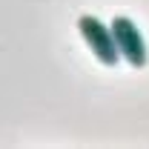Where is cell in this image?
Listing matches in <instances>:
<instances>
[{"instance_id":"2","label":"cell","mask_w":149,"mask_h":149,"mask_svg":"<svg viewBox=\"0 0 149 149\" xmlns=\"http://www.w3.org/2000/svg\"><path fill=\"white\" fill-rule=\"evenodd\" d=\"M77 32H80V37L86 40V46L92 49V55L97 57L103 66H115V63L120 60L118 46H115V35H112V29L100 17L83 15V17L77 20Z\"/></svg>"},{"instance_id":"1","label":"cell","mask_w":149,"mask_h":149,"mask_svg":"<svg viewBox=\"0 0 149 149\" xmlns=\"http://www.w3.org/2000/svg\"><path fill=\"white\" fill-rule=\"evenodd\" d=\"M112 35H115V46H118V55L129 63L132 69H143L149 63V49H146V40H143V32L138 29V23L132 17H118L109 23Z\"/></svg>"}]
</instances>
